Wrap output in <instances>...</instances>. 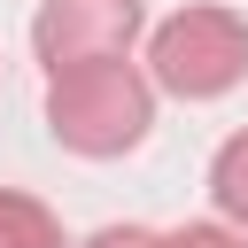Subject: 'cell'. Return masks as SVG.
<instances>
[{"instance_id":"1","label":"cell","mask_w":248,"mask_h":248,"mask_svg":"<svg viewBox=\"0 0 248 248\" xmlns=\"http://www.w3.org/2000/svg\"><path fill=\"white\" fill-rule=\"evenodd\" d=\"M147 124H155V78L132 62H78L46 78V132L70 155H93V163L132 155Z\"/></svg>"},{"instance_id":"2","label":"cell","mask_w":248,"mask_h":248,"mask_svg":"<svg viewBox=\"0 0 248 248\" xmlns=\"http://www.w3.org/2000/svg\"><path fill=\"white\" fill-rule=\"evenodd\" d=\"M147 78H155V93H178V101H225L248 78V16L178 8L147 39Z\"/></svg>"},{"instance_id":"3","label":"cell","mask_w":248,"mask_h":248,"mask_svg":"<svg viewBox=\"0 0 248 248\" xmlns=\"http://www.w3.org/2000/svg\"><path fill=\"white\" fill-rule=\"evenodd\" d=\"M147 8L140 0H39L31 16V54L54 70H78V62H124L132 39H140Z\"/></svg>"},{"instance_id":"4","label":"cell","mask_w":248,"mask_h":248,"mask_svg":"<svg viewBox=\"0 0 248 248\" xmlns=\"http://www.w3.org/2000/svg\"><path fill=\"white\" fill-rule=\"evenodd\" d=\"M0 248H70V240H62V217L39 194L0 186Z\"/></svg>"},{"instance_id":"5","label":"cell","mask_w":248,"mask_h":248,"mask_svg":"<svg viewBox=\"0 0 248 248\" xmlns=\"http://www.w3.org/2000/svg\"><path fill=\"white\" fill-rule=\"evenodd\" d=\"M209 202H217V217H225L232 232H248V124L217 147V163H209Z\"/></svg>"},{"instance_id":"6","label":"cell","mask_w":248,"mask_h":248,"mask_svg":"<svg viewBox=\"0 0 248 248\" xmlns=\"http://www.w3.org/2000/svg\"><path fill=\"white\" fill-rule=\"evenodd\" d=\"M78 248H170V232H147V225H101V232H85Z\"/></svg>"},{"instance_id":"7","label":"cell","mask_w":248,"mask_h":248,"mask_svg":"<svg viewBox=\"0 0 248 248\" xmlns=\"http://www.w3.org/2000/svg\"><path fill=\"white\" fill-rule=\"evenodd\" d=\"M170 248H248V232H232V225H178Z\"/></svg>"}]
</instances>
